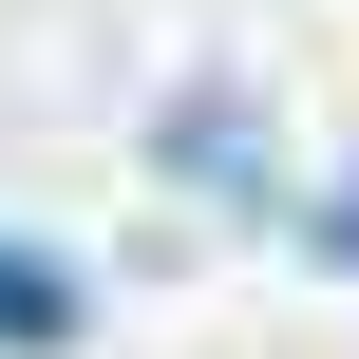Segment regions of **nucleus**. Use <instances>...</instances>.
<instances>
[{"label": "nucleus", "instance_id": "nucleus-1", "mask_svg": "<svg viewBox=\"0 0 359 359\" xmlns=\"http://www.w3.org/2000/svg\"><path fill=\"white\" fill-rule=\"evenodd\" d=\"M151 151H170V170H189V189L227 208V227H284V133H265V114H246L227 76H189V95L151 114Z\"/></svg>", "mask_w": 359, "mask_h": 359}, {"label": "nucleus", "instance_id": "nucleus-3", "mask_svg": "<svg viewBox=\"0 0 359 359\" xmlns=\"http://www.w3.org/2000/svg\"><path fill=\"white\" fill-rule=\"evenodd\" d=\"M303 246H322V265H341V284H359V170H341V189H322V208H303Z\"/></svg>", "mask_w": 359, "mask_h": 359}, {"label": "nucleus", "instance_id": "nucleus-2", "mask_svg": "<svg viewBox=\"0 0 359 359\" xmlns=\"http://www.w3.org/2000/svg\"><path fill=\"white\" fill-rule=\"evenodd\" d=\"M76 322H95L76 265H57V246H0V359H76Z\"/></svg>", "mask_w": 359, "mask_h": 359}]
</instances>
